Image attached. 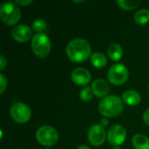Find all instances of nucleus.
I'll return each mask as SVG.
<instances>
[{
  "mask_svg": "<svg viewBox=\"0 0 149 149\" xmlns=\"http://www.w3.org/2000/svg\"><path fill=\"white\" fill-rule=\"evenodd\" d=\"M127 138V130L121 125H113L112 126L107 133V141L108 142L114 146H120L124 143Z\"/></svg>",
  "mask_w": 149,
  "mask_h": 149,
  "instance_id": "8",
  "label": "nucleus"
},
{
  "mask_svg": "<svg viewBox=\"0 0 149 149\" xmlns=\"http://www.w3.org/2000/svg\"><path fill=\"white\" fill-rule=\"evenodd\" d=\"M132 143L135 149H149V139L144 134H135L133 137Z\"/></svg>",
  "mask_w": 149,
  "mask_h": 149,
  "instance_id": "14",
  "label": "nucleus"
},
{
  "mask_svg": "<svg viewBox=\"0 0 149 149\" xmlns=\"http://www.w3.org/2000/svg\"><path fill=\"white\" fill-rule=\"evenodd\" d=\"M31 28L34 31L41 33V31H43L46 28V22L43 18H37L33 21Z\"/></svg>",
  "mask_w": 149,
  "mask_h": 149,
  "instance_id": "19",
  "label": "nucleus"
},
{
  "mask_svg": "<svg viewBox=\"0 0 149 149\" xmlns=\"http://www.w3.org/2000/svg\"><path fill=\"white\" fill-rule=\"evenodd\" d=\"M108 123H109V121H108V120H107V119H102V120H101V123H100V125H101V126H103V127H106V126H107V125H108Z\"/></svg>",
  "mask_w": 149,
  "mask_h": 149,
  "instance_id": "25",
  "label": "nucleus"
},
{
  "mask_svg": "<svg viewBox=\"0 0 149 149\" xmlns=\"http://www.w3.org/2000/svg\"><path fill=\"white\" fill-rule=\"evenodd\" d=\"M107 54L109 58L113 61H118L123 55L122 47L118 44H112L107 49Z\"/></svg>",
  "mask_w": 149,
  "mask_h": 149,
  "instance_id": "15",
  "label": "nucleus"
},
{
  "mask_svg": "<svg viewBox=\"0 0 149 149\" xmlns=\"http://www.w3.org/2000/svg\"><path fill=\"white\" fill-rule=\"evenodd\" d=\"M93 94H94V93H93V91L92 87L86 86V87L83 88V89L80 91L79 97H80V99H81L83 101H89V100H92Z\"/></svg>",
  "mask_w": 149,
  "mask_h": 149,
  "instance_id": "20",
  "label": "nucleus"
},
{
  "mask_svg": "<svg viewBox=\"0 0 149 149\" xmlns=\"http://www.w3.org/2000/svg\"><path fill=\"white\" fill-rule=\"evenodd\" d=\"M118 5L122 8L123 10H134L135 9L140 3V0H117Z\"/></svg>",
  "mask_w": 149,
  "mask_h": 149,
  "instance_id": "18",
  "label": "nucleus"
},
{
  "mask_svg": "<svg viewBox=\"0 0 149 149\" xmlns=\"http://www.w3.org/2000/svg\"><path fill=\"white\" fill-rule=\"evenodd\" d=\"M91 73L88 70L84 67H78L72 72V81L79 86H85L91 80Z\"/></svg>",
  "mask_w": 149,
  "mask_h": 149,
  "instance_id": "11",
  "label": "nucleus"
},
{
  "mask_svg": "<svg viewBox=\"0 0 149 149\" xmlns=\"http://www.w3.org/2000/svg\"><path fill=\"white\" fill-rule=\"evenodd\" d=\"M99 111L105 117H116L123 111V102L116 95L107 96L100 102Z\"/></svg>",
  "mask_w": 149,
  "mask_h": 149,
  "instance_id": "2",
  "label": "nucleus"
},
{
  "mask_svg": "<svg viewBox=\"0 0 149 149\" xmlns=\"http://www.w3.org/2000/svg\"><path fill=\"white\" fill-rule=\"evenodd\" d=\"M0 17L5 24L13 25L19 21L21 10L16 3L4 2L0 6Z\"/></svg>",
  "mask_w": 149,
  "mask_h": 149,
  "instance_id": "3",
  "label": "nucleus"
},
{
  "mask_svg": "<svg viewBox=\"0 0 149 149\" xmlns=\"http://www.w3.org/2000/svg\"><path fill=\"white\" fill-rule=\"evenodd\" d=\"M15 3L17 4H20V5H23V6H25V5H28L30 3H32L31 0H16Z\"/></svg>",
  "mask_w": 149,
  "mask_h": 149,
  "instance_id": "22",
  "label": "nucleus"
},
{
  "mask_svg": "<svg viewBox=\"0 0 149 149\" xmlns=\"http://www.w3.org/2000/svg\"><path fill=\"white\" fill-rule=\"evenodd\" d=\"M106 137H107V133L105 127L100 124L93 125L88 131L89 142L95 147L101 146L105 142Z\"/></svg>",
  "mask_w": 149,
  "mask_h": 149,
  "instance_id": "9",
  "label": "nucleus"
},
{
  "mask_svg": "<svg viewBox=\"0 0 149 149\" xmlns=\"http://www.w3.org/2000/svg\"><path fill=\"white\" fill-rule=\"evenodd\" d=\"M122 99L126 104L131 107L137 106L141 102V95L137 91L134 90H128L125 92L122 95Z\"/></svg>",
  "mask_w": 149,
  "mask_h": 149,
  "instance_id": "13",
  "label": "nucleus"
},
{
  "mask_svg": "<svg viewBox=\"0 0 149 149\" xmlns=\"http://www.w3.org/2000/svg\"><path fill=\"white\" fill-rule=\"evenodd\" d=\"M92 48L89 42L84 38L72 39L66 47L68 58L74 62L86 61L91 55Z\"/></svg>",
  "mask_w": 149,
  "mask_h": 149,
  "instance_id": "1",
  "label": "nucleus"
},
{
  "mask_svg": "<svg viewBox=\"0 0 149 149\" xmlns=\"http://www.w3.org/2000/svg\"><path fill=\"white\" fill-rule=\"evenodd\" d=\"M143 120L147 125L149 126V108L147 109L143 113Z\"/></svg>",
  "mask_w": 149,
  "mask_h": 149,
  "instance_id": "24",
  "label": "nucleus"
},
{
  "mask_svg": "<svg viewBox=\"0 0 149 149\" xmlns=\"http://www.w3.org/2000/svg\"><path fill=\"white\" fill-rule=\"evenodd\" d=\"M6 65H7V61L4 58V57L3 56H0V70L3 71L5 68Z\"/></svg>",
  "mask_w": 149,
  "mask_h": 149,
  "instance_id": "23",
  "label": "nucleus"
},
{
  "mask_svg": "<svg viewBox=\"0 0 149 149\" xmlns=\"http://www.w3.org/2000/svg\"><path fill=\"white\" fill-rule=\"evenodd\" d=\"M76 149H91L89 147H87V146H86V145H81V146H79V147H78Z\"/></svg>",
  "mask_w": 149,
  "mask_h": 149,
  "instance_id": "26",
  "label": "nucleus"
},
{
  "mask_svg": "<svg viewBox=\"0 0 149 149\" xmlns=\"http://www.w3.org/2000/svg\"><path fill=\"white\" fill-rule=\"evenodd\" d=\"M31 49L38 58H45L51 51V40L45 33H37L31 39Z\"/></svg>",
  "mask_w": 149,
  "mask_h": 149,
  "instance_id": "4",
  "label": "nucleus"
},
{
  "mask_svg": "<svg viewBox=\"0 0 149 149\" xmlns=\"http://www.w3.org/2000/svg\"><path fill=\"white\" fill-rule=\"evenodd\" d=\"M107 78L113 85L121 86L128 79V70L122 64H114L110 67L107 72Z\"/></svg>",
  "mask_w": 149,
  "mask_h": 149,
  "instance_id": "5",
  "label": "nucleus"
},
{
  "mask_svg": "<svg viewBox=\"0 0 149 149\" xmlns=\"http://www.w3.org/2000/svg\"><path fill=\"white\" fill-rule=\"evenodd\" d=\"M134 21L139 24H145L149 22V10L141 9L134 14Z\"/></svg>",
  "mask_w": 149,
  "mask_h": 149,
  "instance_id": "17",
  "label": "nucleus"
},
{
  "mask_svg": "<svg viewBox=\"0 0 149 149\" xmlns=\"http://www.w3.org/2000/svg\"><path fill=\"white\" fill-rule=\"evenodd\" d=\"M7 86V79L5 76L1 73L0 74V93H3Z\"/></svg>",
  "mask_w": 149,
  "mask_h": 149,
  "instance_id": "21",
  "label": "nucleus"
},
{
  "mask_svg": "<svg viewBox=\"0 0 149 149\" xmlns=\"http://www.w3.org/2000/svg\"><path fill=\"white\" fill-rule=\"evenodd\" d=\"M11 118L17 123H25L29 121L31 116L30 107L22 102L14 103L10 110Z\"/></svg>",
  "mask_w": 149,
  "mask_h": 149,
  "instance_id": "7",
  "label": "nucleus"
},
{
  "mask_svg": "<svg viewBox=\"0 0 149 149\" xmlns=\"http://www.w3.org/2000/svg\"><path fill=\"white\" fill-rule=\"evenodd\" d=\"M11 36L16 41L24 43L31 38V30L30 29L29 26L25 24H18L12 29Z\"/></svg>",
  "mask_w": 149,
  "mask_h": 149,
  "instance_id": "10",
  "label": "nucleus"
},
{
  "mask_svg": "<svg viewBox=\"0 0 149 149\" xmlns=\"http://www.w3.org/2000/svg\"><path fill=\"white\" fill-rule=\"evenodd\" d=\"M112 149H120V148L119 146H114V147H113Z\"/></svg>",
  "mask_w": 149,
  "mask_h": 149,
  "instance_id": "27",
  "label": "nucleus"
},
{
  "mask_svg": "<svg viewBox=\"0 0 149 149\" xmlns=\"http://www.w3.org/2000/svg\"><path fill=\"white\" fill-rule=\"evenodd\" d=\"M91 62L93 65L96 68H102L104 67L107 63V59L106 56L101 52H93L91 56Z\"/></svg>",
  "mask_w": 149,
  "mask_h": 149,
  "instance_id": "16",
  "label": "nucleus"
},
{
  "mask_svg": "<svg viewBox=\"0 0 149 149\" xmlns=\"http://www.w3.org/2000/svg\"><path fill=\"white\" fill-rule=\"evenodd\" d=\"M148 90H149V86H148Z\"/></svg>",
  "mask_w": 149,
  "mask_h": 149,
  "instance_id": "29",
  "label": "nucleus"
},
{
  "mask_svg": "<svg viewBox=\"0 0 149 149\" xmlns=\"http://www.w3.org/2000/svg\"><path fill=\"white\" fill-rule=\"evenodd\" d=\"M92 89L93 91V93L98 98H102L106 96L108 93L109 91V86L107 82L105 79H95L92 84Z\"/></svg>",
  "mask_w": 149,
  "mask_h": 149,
  "instance_id": "12",
  "label": "nucleus"
},
{
  "mask_svg": "<svg viewBox=\"0 0 149 149\" xmlns=\"http://www.w3.org/2000/svg\"><path fill=\"white\" fill-rule=\"evenodd\" d=\"M46 149H50V148H46Z\"/></svg>",
  "mask_w": 149,
  "mask_h": 149,
  "instance_id": "28",
  "label": "nucleus"
},
{
  "mask_svg": "<svg viewBox=\"0 0 149 149\" xmlns=\"http://www.w3.org/2000/svg\"><path fill=\"white\" fill-rule=\"evenodd\" d=\"M36 137L38 141L46 147L53 146L58 141V132L55 128L50 126H43L39 127L36 133Z\"/></svg>",
  "mask_w": 149,
  "mask_h": 149,
  "instance_id": "6",
  "label": "nucleus"
}]
</instances>
